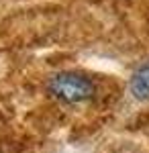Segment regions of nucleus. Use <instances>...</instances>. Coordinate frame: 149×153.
Here are the masks:
<instances>
[{"mask_svg": "<svg viewBox=\"0 0 149 153\" xmlns=\"http://www.w3.org/2000/svg\"><path fill=\"white\" fill-rule=\"evenodd\" d=\"M129 90L137 100H149V61H143L129 78Z\"/></svg>", "mask_w": 149, "mask_h": 153, "instance_id": "nucleus-2", "label": "nucleus"}, {"mask_svg": "<svg viewBox=\"0 0 149 153\" xmlns=\"http://www.w3.org/2000/svg\"><path fill=\"white\" fill-rule=\"evenodd\" d=\"M47 92L63 104H82L94 98L96 86L86 74L80 71H59L51 76Z\"/></svg>", "mask_w": 149, "mask_h": 153, "instance_id": "nucleus-1", "label": "nucleus"}]
</instances>
